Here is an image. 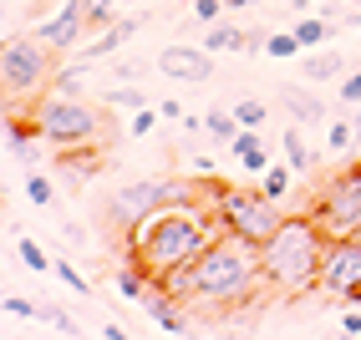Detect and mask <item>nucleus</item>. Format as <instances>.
Returning a JSON list of instances; mask_svg holds the SVG:
<instances>
[{
	"mask_svg": "<svg viewBox=\"0 0 361 340\" xmlns=\"http://www.w3.org/2000/svg\"><path fill=\"white\" fill-rule=\"evenodd\" d=\"M356 102H361V71H351L341 82V107H356Z\"/></svg>",
	"mask_w": 361,
	"mask_h": 340,
	"instance_id": "c756f323",
	"label": "nucleus"
},
{
	"mask_svg": "<svg viewBox=\"0 0 361 340\" xmlns=\"http://www.w3.org/2000/svg\"><path fill=\"white\" fill-rule=\"evenodd\" d=\"M305 46H300V36L295 31H275V36H264V56H275V61H290V56H300Z\"/></svg>",
	"mask_w": 361,
	"mask_h": 340,
	"instance_id": "f3484780",
	"label": "nucleus"
},
{
	"mask_svg": "<svg viewBox=\"0 0 361 340\" xmlns=\"http://www.w3.org/2000/svg\"><path fill=\"white\" fill-rule=\"evenodd\" d=\"M51 275L66 284V289H77V295H92V279L82 275V270H71V264L66 259H51Z\"/></svg>",
	"mask_w": 361,
	"mask_h": 340,
	"instance_id": "4be33fe9",
	"label": "nucleus"
},
{
	"mask_svg": "<svg viewBox=\"0 0 361 340\" xmlns=\"http://www.w3.org/2000/svg\"><path fill=\"white\" fill-rule=\"evenodd\" d=\"M137 26H142L137 15H123V20H112V26H107V31H102L97 41H92V46H87V66H92V61H102V56H112L117 46H123V41H128V36L137 31Z\"/></svg>",
	"mask_w": 361,
	"mask_h": 340,
	"instance_id": "f8f14e48",
	"label": "nucleus"
},
{
	"mask_svg": "<svg viewBox=\"0 0 361 340\" xmlns=\"http://www.w3.org/2000/svg\"><path fill=\"white\" fill-rule=\"evenodd\" d=\"M229 112L239 117V127H264V117H270V107H264V102H255V96H245V102H234Z\"/></svg>",
	"mask_w": 361,
	"mask_h": 340,
	"instance_id": "412c9836",
	"label": "nucleus"
},
{
	"mask_svg": "<svg viewBox=\"0 0 361 340\" xmlns=\"http://www.w3.org/2000/svg\"><path fill=\"white\" fill-rule=\"evenodd\" d=\"M336 71H341V56H321V51L305 56V77H310V82H331Z\"/></svg>",
	"mask_w": 361,
	"mask_h": 340,
	"instance_id": "393cba45",
	"label": "nucleus"
},
{
	"mask_svg": "<svg viewBox=\"0 0 361 340\" xmlns=\"http://www.w3.org/2000/svg\"><path fill=\"white\" fill-rule=\"evenodd\" d=\"M290 178H295L290 163H270V173L259 178V193H264V199H275V203H285V199H290Z\"/></svg>",
	"mask_w": 361,
	"mask_h": 340,
	"instance_id": "2eb2a0df",
	"label": "nucleus"
},
{
	"mask_svg": "<svg viewBox=\"0 0 361 340\" xmlns=\"http://www.w3.org/2000/svg\"><path fill=\"white\" fill-rule=\"evenodd\" d=\"M204 132H209L214 142H234V137H239V117H234V112H209V117H204Z\"/></svg>",
	"mask_w": 361,
	"mask_h": 340,
	"instance_id": "a211bd4d",
	"label": "nucleus"
},
{
	"mask_svg": "<svg viewBox=\"0 0 361 340\" xmlns=\"http://www.w3.org/2000/svg\"><path fill=\"white\" fill-rule=\"evenodd\" d=\"M326 229L316 224V213H290L280 218V229L259 244L264 284L280 295H305L321 284V259H326Z\"/></svg>",
	"mask_w": 361,
	"mask_h": 340,
	"instance_id": "7ed1b4c3",
	"label": "nucleus"
},
{
	"mask_svg": "<svg viewBox=\"0 0 361 340\" xmlns=\"http://www.w3.org/2000/svg\"><path fill=\"white\" fill-rule=\"evenodd\" d=\"M112 284H117V295H123V300H148L153 275H148V270H137V264L128 259L123 270H112Z\"/></svg>",
	"mask_w": 361,
	"mask_h": 340,
	"instance_id": "4468645a",
	"label": "nucleus"
},
{
	"mask_svg": "<svg viewBox=\"0 0 361 340\" xmlns=\"http://www.w3.org/2000/svg\"><path fill=\"white\" fill-rule=\"evenodd\" d=\"M0 77H6L11 96H31L46 77H51V46L41 36H11L0 51Z\"/></svg>",
	"mask_w": 361,
	"mask_h": 340,
	"instance_id": "0eeeda50",
	"label": "nucleus"
},
{
	"mask_svg": "<svg viewBox=\"0 0 361 340\" xmlns=\"http://www.w3.org/2000/svg\"><path fill=\"white\" fill-rule=\"evenodd\" d=\"M229 153H234V163L245 168V173H255V178L270 173V153H264V142H259V127H239V137L229 142Z\"/></svg>",
	"mask_w": 361,
	"mask_h": 340,
	"instance_id": "9b49d317",
	"label": "nucleus"
},
{
	"mask_svg": "<svg viewBox=\"0 0 361 340\" xmlns=\"http://www.w3.org/2000/svg\"><path fill=\"white\" fill-rule=\"evenodd\" d=\"M290 6H295V11H305V6H310V0H290Z\"/></svg>",
	"mask_w": 361,
	"mask_h": 340,
	"instance_id": "4c0bfd02",
	"label": "nucleus"
},
{
	"mask_svg": "<svg viewBox=\"0 0 361 340\" xmlns=\"http://www.w3.org/2000/svg\"><path fill=\"white\" fill-rule=\"evenodd\" d=\"M16 254H20V264H26L31 275H46V270H51V259L41 254V244H36V239H20V244H16Z\"/></svg>",
	"mask_w": 361,
	"mask_h": 340,
	"instance_id": "b1692460",
	"label": "nucleus"
},
{
	"mask_svg": "<svg viewBox=\"0 0 361 340\" xmlns=\"http://www.w3.org/2000/svg\"><path fill=\"white\" fill-rule=\"evenodd\" d=\"M351 142H356V122H331V127H326V148H331V153H346Z\"/></svg>",
	"mask_w": 361,
	"mask_h": 340,
	"instance_id": "bb28decb",
	"label": "nucleus"
},
{
	"mask_svg": "<svg viewBox=\"0 0 361 340\" xmlns=\"http://www.w3.org/2000/svg\"><path fill=\"white\" fill-rule=\"evenodd\" d=\"M87 26H112V0H87Z\"/></svg>",
	"mask_w": 361,
	"mask_h": 340,
	"instance_id": "cd10ccee",
	"label": "nucleus"
},
{
	"mask_svg": "<svg viewBox=\"0 0 361 340\" xmlns=\"http://www.w3.org/2000/svg\"><path fill=\"white\" fill-rule=\"evenodd\" d=\"M87 31V0H66V6L46 20V26H36V36L51 46V51H66V46H77Z\"/></svg>",
	"mask_w": 361,
	"mask_h": 340,
	"instance_id": "9d476101",
	"label": "nucleus"
},
{
	"mask_svg": "<svg viewBox=\"0 0 361 340\" xmlns=\"http://www.w3.org/2000/svg\"><path fill=\"white\" fill-rule=\"evenodd\" d=\"M280 148H285V163H290L295 173H305V168H310V148H305V137H300V127H295V122L285 127V137H280Z\"/></svg>",
	"mask_w": 361,
	"mask_h": 340,
	"instance_id": "dca6fc26",
	"label": "nucleus"
},
{
	"mask_svg": "<svg viewBox=\"0 0 361 340\" xmlns=\"http://www.w3.org/2000/svg\"><path fill=\"white\" fill-rule=\"evenodd\" d=\"M158 117L163 122H183V102H158Z\"/></svg>",
	"mask_w": 361,
	"mask_h": 340,
	"instance_id": "473e14b6",
	"label": "nucleus"
},
{
	"mask_svg": "<svg viewBox=\"0 0 361 340\" xmlns=\"http://www.w3.org/2000/svg\"><path fill=\"white\" fill-rule=\"evenodd\" d=\"M321 289H326V295H336V300H361V234H336V239H326Z\"/></svg>",
	"mask_w": 361,
	"mask_h": 340,
	"instance_id": "6e6552de",
	"label": "nucleus"
},
{
	"mask_svg": "<svg viewBox=\"0 0 361 340\" xmlns=\"http://www.w3.org/2000/svg\"><path fill=\"white\" fill-rule=\"evenodd\" d=\"M341 330H346V335H361V310H346V315H341Z\"/></svg>",
	"mask_w": 361,
	"mask_h": 340,
	"instance_id": "72a5a7b5",
	"label": "nucleus"
},
{
	"mask_svg": "<svg viewBox=\"0 0 361 340\" xmlns=\"http://www.w3.org/2000/svg\"><path fill=\"white\" fill-rule=\"evenodd\" d=\"M295 36H300V46H305V51H316V46H326V41H331V26H326L321 15H305L300 26H295Z\"/></svg>",
	"mask_w": 361,
	"mask_h": 340,
	"instance_id": "6ab92c4d",
	"label": "nucleus"
},
{
	"mask_svg": "<svg viewBox=\"0 0 361 340\" xmlns=\"http://www.w3.org/2000/svg\"><path fill=\"white\" fill-rule=\"evenodd\" d=\"M310 213H316V224L336 239V234H361V163L341 168L321 193L316 203H310Z\"/></svg>",
	"mask_w": 361,
	"mask_h": 340,
	"instance_id": "423d86ee",
	"label": "nucleus"
},
{
	"mask_svg": "<svg viewBox=\"0 0 361 340\" xmlns=\"http://www.w3.org/2000/svg\"><path fill=\"white\" fill-rule=\"evenodd\" d=\"M153 122H158V107H142V112H133V137H148V132H153Z\"/></svg>",
	"mask_w": 361,
	"mask_h": 340,
	"instance_id": "c85d7f7f",
	"label": "nucleus"
},
{
	"mask_svg": "<svg viewBox=\"0 0 361 340\" xmlns=\"http://www.w3.org/2000/svg\"><path fill=\"white\" fill-rule=\"evenodd\" d=\"M214 213H219V224L239 239H255V244H264L275 229H280V203L275 199H264L259 188H219L214 193Z\"/></svg>",
	"mask_w": 361,
	"mask_h": 340,
	"instance_id": "39448f33",
	"label": "nucleus"
},
{
	"mask_svg": "<svg viewBox=\"0 0 361 340\" xmlns=\"http://www.w3.org/2000/svg\"><path fill=\"white\" fill-rule=\"evenodd\" d=\"M351 122H356V142H361V102H356V117H351Z\"/></svg>",
	"mask_w": 361,
	"mask_h": 340,
	"instance_id": "c9c22d12",
	"label": "nucleus"
},
{
	"mask_svg": "<svg viewBox=\"0 0 361 340\" xmlns=\"http://www.w3.org/2000/svg\"><path fill=\"white\" fill-rule=\"evenodd\" d=\"M224 6H229V0H194V15H199V20H219Z\"/></svg>",
	"mask_w": 361,
	"mask_h": 340,
	"instance_id": "2f4dec72",
	"label": "nucleus"
},
{
	"mask_svg": "<svg viewBox=\"0 0 361 340\" xmlns=\"http://www.w3.org/2000/svg\"><path fill=\"white\" fill-rule=\"evenodd\" d=\"M229 6H234V11H245V6H259V0H229Z\"/></svg>",
	"mask_w": 361,
	"mask_h": 340,
	"instance_id": "e433bc0d",
	"label": "nucleus"
},
{
	"mask_svg": "<svg viewBox=\"0 0 361 340\" xmlns=\"http://www.w3.org/2000/svg\"><path fill=\"white\" fill-rule=\"evenodd\" d=\"M204 46H209V51H255V46L264 51V41H259V36H245L239 26H209Z\"/></svg>",
	"mask_w": 361,
	"mask_h": 340,
	"instance_id": "ddd939ff",
	"label": "nucleus"
},
{
	"mask_svg": "<svg viewBox=\"0 0 361 340\" xmlns=\"http://www.w3.org/2000/svg\"><path fill=\"white\" fill-rule=\"evenodd\" d=\"M158 71H163V77H173V82L204 87L214 77V51H209V46H163Z\"/></svg>",
	"mask_w": 361,
	"mask_h": 340,
	"instance_id": "1a4fd4ad",
	"label": "nucleus"
},
{
	"mask_svg": "<svg viewBox=\"0 0 361 340\" xmlns=\"http://www.w3.org/2000/svg\"><path fill=\"white\" fill-rule=\"evenodd\" d=\"M6 310L16 315V320H31V315H36V305H31L26 295H6Z\"/></svg>",
	"mask_w": 361,
	"mask_h": 340,
	"instance_id": "7c9ffc66",
	"label": "nucleus"
},
{
	"mask_svg": "<svg viewBox=\"0 0 361 340\" xmlns=\"http://www.w3.org/2000/svg\"><path fill=\"white\" fill-rule=\"evenodd\" d=\"M158 284L173 289L183 305H204V310H245V305L255 300V289L264 284L259 244L224 229L194 264H188V270H173V275L158 279Z\"/></svg>",
	"mask_w": 361,
	"mask_h": 340,
	"instance_id": "f03ea898",
	"label": "nucleus"
},
{
	"mask_svg": "<svg viewBox=\"0 0 361 340\" xmlns=\"http://www.w3.org/2000/svg\"><path fill=\"white\" fill-rule=\"evenodd\" d=\"M20 163H26V168H36V163H41V153H36V142H20Z\"/></svg>",
	"mask_w": 361,
	"mask_h": 340,
	"instance_id": "f704fd0d",
	"label": "nucleus"
},
{
	"mask_svg": "<svg viewBox=\"0 0 361 340\" xmlns=\"http://www.w3.org/2000/svg\"><path fill=\"white\" fill-rule=\"evenodd\" d=\"M31 122H36V132L51 142V148H82V142H92L102 132V112L92 107L87 96L51 87V96H41V102L31 107Z\"/></svg>",
	"mask_w": 361,
	"mask_h": 340,
	"instance_id": "20e7f679",
	"label": "nucleus"
},
{
	"mask_svg": "<svg viewBox=\"0 0 361 340\" xmlns=\"http://www.w3.org/2000/svg\"><path fill=\"white\" fill-rule=\"evenodd\" d=\"M26 199H31L36 208H51V178L31 168V178H26Z\"/></svg>",
	"mask_w": 361,
	"mask_h": 340,
	"instance_id": "a878e982",
	"label": "nucleus"
},
{
	"mask_svg": "<svg viewBox=\"0 0 361 340\" xmlns=\"http://www.w3.org/2000/svg\"><path fill=\"white\" fill-rule=\"evenodd\" d=\"M102 102H107V107H133V112H142V107H148V96H142L137 87H107Z\"/></svg>",
	"mask_w": 361,
	"mask_h": 340,
	"instance_id": "aec40b11",
	"label": "nucleus"
},
{
	"mask_svg": "<svg viewBox=\"0 0 361 340\" xmlns=\"http://www.w3.org/2000/svg\"><path fill=\"white\" fill-rule=\"evenodd\" d=\"M219 234H224V224L214 213V193H188V199H173L158 213H148L128 234V259L137 270H148L153 284H158L173 270H188Z\"/></svg>",
	"mask_w": 361,
	"mask_h": 340,
	"instance_id": "f257e3e1",
	"label": "nucleus"
},
{
	"mask_svg": "<svg viewBox=\"0 0 361 340\" xmlns=\"http://www.w3.org/2000/svg\"><path fill=\"white\" fill-rule=\"evenodd\" d=\"M285 102H290L295 122H316V117H321V102H316V96H305V92H285Z\"/></svg>",
	"mask_w": 361,
	"mask_h": 340,
	"instance_id": "5701e85b",
	"label": "nucleus"
},
{
	"mask_svg": "<svg viewBox=\"0 0 361 340\" xmlns=\"http://www.w3.org/2000/svg\"><path fill=\"white\" fill-rule=\"evenodd\" d=\"M341 6H346V0H341Z\"/></svg>",
	"mask_w": 361,
	"mask_h": 340,
	"instance_id": "58836bf2",
	"label": "nucleus"
}]
</instances>
